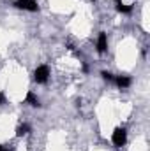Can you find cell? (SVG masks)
Instances as JSON below:
<instances>
[{
	"mask_svg": "<svg viewBox=\"0 0 150 151\" xmlns=\"http://www.w3.org/2000/svg\"><path fill=\"white\" fill-rule=\"evenodd\" d=\"M101 76H103V79H104V81H110V83L115 79V76H113L111 72H106V70H103V72H101Z\"/></svg>",
	"mask_w": 150,
	"mask_h": 151,
	"instance_id": "cell-9",
	"label": "cell"
},
{
	"mask_svg": "<svg viewBox=\"0 0 150 151\" xmlns=\"http://www.w3.org/2000/svg\"><path fill=\"white\" fill-rule=\"evenodd\" d=\"M2 148H4V146H2V144H0V151H2Z\"/></svg>",
	"mask_w": 150,
	"mask_h": 151,
	"instance_id": "cell-12",
	"label": "cell"
},
{
	"mask_svg": "<svg viewBox=\"0 0 150 151\" xmlns=\"http://www.w3.org/2000/svg\"><path fill=\"white\" fill-rule=\"evenodd\" d=\"M28 132H30V127H28L27 123H23V125H20V127L16 128V135H18V137H23V135H27Z\"/></svg>",
	"mask_w": 150,
	"mask_h": 151,
	"instance_id": "cell-8",
	"label": "cell"
},
{
	"mask_svg": "<svg viewBox=\"0 0 150 151\" xmlns=\"http://www.w3.org/2000/svg\"><path fill=\"white\" fill-rule=\"evenodd\" d=\"M48 77H50V69H48V65H39L37 69H36V72H34V79L37 81L39 84H44V83L48 81Z\"/></svg>",
	"mask_w": 150,
	"mask_h": 151,
	"instance_id": "cell-3",
	"label": "cell"
},
{
	"mask_svg": "<svg viewBox=\"0 0 150 151\" xmlns=\"http://www.w3.org/2000/svg\"><path fill=\"white\" fill-rule=\"evenodd\" d=\"M14 7L16 9H23V11H30V12L39 11V5L36 0H14Z\"/></svg>",
	"mask_w": 150,
	"mask_h": 151,
	"instance_id": "cell-2",
	"label": "cell"
},
{
	"mask_svg": "<svg viewBox=\"0 0 150 151\" xmlns=\"http://www.w3.org/2000/svg\"><path fill=\"white\" fill-rule=\"evenodd\" d=\"M113 83H115L118 88H129V86H131V77H129V76H115Z\"/></svg>",
	"mask_w": 150,
	"mask_h": 151,
	"instance_id": "cell-4",
	"label": "cell"
},
{
	"mask_svg": "<svg viewBox=\"0 0 150 151\" xmlns=\"http://www.w3.org/2000/svg\"><path fill=\"white\" fill-rule=\"evenodd\" d=\"M111 141H113V144H115L117 148H122V146H125V142H127V132H125V128H122V127H117V128L113 130Z\"/></svg>",
	"mask_w": 150,
	"mask_h": 151,
	"instance_id": "cell-1",
	"label": "cell"
},
{
	"mask_svg": "<svg viewBox=\"0 0 150 151\" xmlns=\"http://www.w3.org/2000/svg\"><path fill=\"white\" fill-rule=\"evenodd\" d=\"M106 49H108V37H106L104 32H101L99 37H97V51L99 53H104Z\"/></svg>",
	"mask_w": 150,
	"mask_h": 151,
	"instance_id": "cell-5",
	"label": "cell"
},
{
	"mask_svg": "<svg viewBox=\"0 0 150 151\" xmlns=\"http://www.w3.org/2000/svg\"><path fill=\"white\" fill-rule=\"evenodd\" d=\"M2 104H5V95L0 91V106H2Z\"/></svg>",
	"mask_w": 150,
	"mask_h": 151,
	"instance_id": "cell-10",
	"label": "cell"
},
{
	"mask_svg": "<svg viewBox=\"0 0 150 151\" xmlns=\"http://www.w3.org/2000/svg\"><path fill=\"white\" fill-rule=\"evenodd\" d=\"M25 100H27V104H30L32 107H41L39 99L36 97V93H32V91H30V93H27V99H25Z\"/></svg>",
	"mask_w": 150,
	"mask_h": 151,
	"instance_id": "cell-6",
	"label": "cell"
},
{
	"mask_svg": "<svg viewBox=\"0 0 150 151\" xmlns=\"http://www.w3.org/2000/svg\"><path fill=\"white\" fill-rule=\"evenodd\" d=\"M117 2H122V0H117Z\"/></svg>",
	"mask_w": 150,
	"mask_h": 151,
	"instance_id": "cell-13",
	"label": "cell"
},
{
	"mask_svg": "<svg viewBox=\"0 0 150 151\" xmlns=\"http://www.w3.org/2000/svg\"><path fill=\"white\" fill-rule=\"evenodd\" d=\"M117 11L122 12V14H129V12L133 11V5H125V4H122V2H117Z\"/></svg>",
	"mask_w": 150,
	"mask_h": 151,
	"instance_id": "cell-7",
	"label": "cell"
},
{
	"mask_svg": "<svg viewBox=\"0 0 150 151\" xmlns=\"http://www.w3.org/2000/svg\"><path fill=\"white\" fill-rule=\"evenodd\" d=\"M2 151H12V150H7V148H2Z\"/></svg>",
	"mask_w": 150,
	"mask_h": 151,
	"instance_id": "cell-11",
	"label": "cell"
},
{
	"mask_svg": "<svg viewBox=\"0 0 150 151\" xmlns=\"http://www.w3.org/2000/svg\"><path fill=\"white\" fill-rule=\"evenodd\" d=\"M92 2H94V0H92Z\"/></svg>",
	"mask_w": 150,
	"mask_h": 151,
	"instance_id": "cell-14",
	"label": "cell"
}]
</instances>
